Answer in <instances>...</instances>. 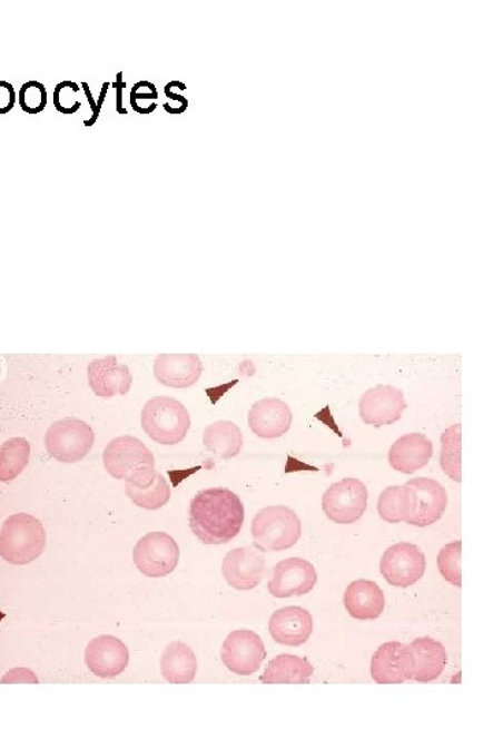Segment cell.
<instances>
[{"label":"cell","instance_id":"6da1fadb","mask_svg":"<svg viewBox=\"0 0 493 740\" xmlns=\"http://www.w3.org/2000/svg\"><path fill=\"white\" fill-rule=\"evenodd\" d=\"M245 506L234 491L209 489L195 495L189 507L194 535L207 546H221L240 534Z\"/></svg>","mask_w":493,"mask_h":740},{"label":"cell","instance_id":"7a4b0ae2","mask_svg":"<svg viewBox=\"0 0 493 740\" xmlns=\"http://www.w3.org/2000/svg\"><path fill=\"white\" fill-rule=\"evenodd\" d=\"M46 549L43 524L31 514L18 513L4 521L0 530V556L13 565L38 560Z\"/></svg>","mask_w":493,"mask_h":740},{"label":"cell","instance_id":"3957f363","mask_svg":"<svg viewBox=\"0 0 493 740\" xmlns=\"http://www.w3.org/2000/svg\"><path fill=\"white\" fill-rule=\"evenodd\" d=\"M141 426L154 442L175 446L186 440L191 428V416L181 402L169 396H156L142 408Z\"/></svg>","mask_w":493,"mask_h":740},{"label":"cell","instance_id":"277c9868","mask_svg":"<svg viewBox=\"0 0 493 740\" xmlns=\"http://www.w3.org/2000/svg\"><path fill=\"white\" fill-rule=\"evenodd\" d=\"M252 535L260 552H283L299 542L302 521L287 506L265 507L253 520Z\"/></svg>","mask_w":493,"mask_h":740},{"label":"cell","instance_id":"5b68a950","mask_svg":"<svg viewBox=\"0 0 493 740\" xmlns=\"http://www.w3.org/2000/svg\"><path fill=\"white\" fill-rule=\"evenodd\" d=\"M103 463L110 476L127 483L146 481L157 472L154 454L134 436L116 437L107 444Z\"/></svg>","mask_w":493,"mask_h":740},{"label":"cell","instance_id":"8992f818","mask_svg":"<svg viewBox=\"0 0 493 740\" xmlns=\"http://www.w3.org/2000/svg\"><path fill=\"white\" fill-rule=\"evenodd\" d=\"M46 448L59 463L71 464L85 460L95 443V434L87 423L63 418L53 423L46 434Z\"/></svg>","mask_w":493,"mask_h":740},{"label":"cell","instance_id":"52a82bcc","mask_svg":"<svg viewBox=\"0 0 493 740\" xmlns=\"http://www.w3.org/2000/svg\"><path fill=\"white\" fill-rule=\"evenodd\" d=\"M180 561V547L166 532H150L134 549V562L147 578L159 579L174 572Z\"/></svg>","mask_w":493,"mask_h":740},{"label":"cell","instance_id":"ba28073f","mask_svg":"<svg viewBox=\"0 0 493 740\" xmlns=\"http://www.w3.org/2000/svg\"><path fill=\"white\" fill-rule=\"evenodd\" d=\"M426 571V559L417 544L401 542L385 550L379 561L387 583L396 589H408L423 579Z\"/></svg>","mask_w":493,"mask_h":740},{"label":"cell","instance_id":"9c48e42d","mask_svg":"<svg viewBox=\"0 0 493 740\" xmlns=\"http://www.w3.org/2000/svg\"><path fill=\"white\" fill-rule=\"evenodd\" d=\"M367 496L369 494H367L366 485L358 478H343L325 491L324 513L336 524H354L366 512Z\"/></svg>","mask_w":493,"mask_h":740},{"label":"cell","instance_id":"30bf717a","mask_svg":"<svg viewBox=\"0 0 493 740\" xmlns=\"http://www.w3.org/2000/svg\"><path fill=\"white\" fill-rule=\"evenodd\" d=\"M266 659V649L258 633L237 630L225 639L221 650L224 665L239 677H252Z\"/></svg>","mask_w":493,"mask_h":740},{"label":"cell","instance_id":"8fae6325","mask_svg":"<svg viewBox=\"0 0 493 740\" xmlns=\"http://www.w3.org/2000/svg\"><path fill=\"white\" fill-rule=\"evenodd\" d=\"M407 680L430 683L442 677L447 665V651L433 638H417L403 648Z\"/></svg>","mask_w":493,"mask_h":740},{"label":"cell","instance_id":"7c38bea8","mask_svg":"<svg viewBox=\"0 0 493 740\" xmlns=\"http://www.w3.org/2000/svg\"><path fill=\"white\" fill-rule=\"evenodd\" d=\"M406 408L407 402L403 391L390 384H378L367 389L359 402L361 418L374 428L400 422Z\"/></svg>","mask_w":493,"mask_h":740},{"label":"cell","instance_id":"4fadbf2b","mask_svg":"<svg viewBox=\"0 0 493 740\" xmlns=\"http://www.w3.org/2000/svg\"><path fill=\"white\" fill-rule=\"evenodd\" d=\"M405 485L413 496L412 514L406 523L420 529L436 524L448 505V496L443 485L426 477L413 478Z\"/></svg>","mask_w":493,"mask_h":740},{"label":"cell","instance_id":"5bb4252c","mask_svg":"<svg viewBox=\"0 0 493 740\" xmlns=\"http://www.w3.org/2000/svg\"><path fill=\"white\" fill-rule=\"evenodd\" d=\"M266 572L260 550L253 546L230 550L223 562V574L231 589L249 591L258 588Z\"/></svg>","mask_w":493,"mask_h":740},{"label":"cell","instance_id":"9a60e30c","mask_svg":"<svg viewBox=\"0 0 493 740\" xmlns=\"http://www.w3.org/2000/svg\"><path fill=\"white\" fill-rule=\"evenodd\" d=\"M316 568L303 559H287L278 562L267 589L273 596L290 598L308 594L316 588Z\"/></svg>","mask_w":493,"mask_h":740},{"label":"cell","instance_id":"2e32d148","mask_svg":"<svg viewBox=\"0 0 493 740\" xmlns=\"http://www.w3.org/2000/svg\"><path fill=\"white\" fill-rule=\"evenodd\" d=\"M85 660L86 665L95 677L112 679L127 669L129 664V650L121 639L111 635H100L89 642Z\"/></svg>","mask_w":493,"mask_h":740},{"label":"cell","instance_id":"e0dca14e","mask_svg":"<svg viewBox=\"0 0 493 740\" xmlns=\"http://www.w3.org/2000/svg\"><path fill=\"white\" fill-rule=\"evenodd\" d=\"M293 412L284 401L265 398L254 404L248 412V426L260 440H277L290 430Z\"/></svg>","mask_w":493,"mask_h":740},{"label":"cell","instance_id":"ac0fdd59","mask_svg":"<svg viewBox=\"0 0 493 740\" xmlns=\"http://www.w3.org/2000/svg\"><path fill=\"white\" fill-rule=\"evenodd\" d=\"M89 387L102 398L127 395L132 387V373L127 365L118 363L115 355L95 359L88 366Z\"/></svg>","mask_w":493,"mask_h":740},{"label":"cell","instance_id":"d6986e66","mask_svg":"<svg viewBox=\"0 0 493 740\" xmlns=\"http://www.w3.org/2000/svg\"><path fill=\"white\" fill-rule=\"evenodd\" d=\"M269 631L275 642L282 647H302L312 637L313 615L300 606L278 609L272 614Z\"/></svg>","mask_w":493,"mask_h":740},{"label":"cell","instance_id":"ffe728a7","mask_svg":"<svg viewBox=\"0 0 493 740\" xmlns=\"http://www.w3.org/2000/svg\"><path fill=\"white\" fill-rule=\"evenodd\" d=\"M204 365L195 354H160L154 364V375L166 387L188 388L198 383Z\"/></svg>","mask_w":493,"mask_h":740},{"label":"cell","instance_id":"44dd1931","mask_svg":"<svg viewBox=\"0 0 493 740\" xmlns=\"http://www.w3.org/2000/svg\"><path fill=\"white\" fill-rule=\"evenodd\" d=\"M433 455V443L423 434L400 437L390 450L388 461L395 471L413 475L423 470Z\"/></svg>","mask_w":493,"mask_h":740},{"label":"cell","instance_id":"7402d4cb","mask_svg":"<svg viewBox=\"0 0 493 740\" xmlns=\"http://www.w3.org/2000/svg\"><path fill=\"white\" fill-rule=\"evenodd\" d=\"M344 606L355 620H376L385 609L384 592L377 583L371 582V580H355L344 594Z\"/></svg>","mask_w":493,"mask_h":740},{"label":"cell","instance_id":"603a6c76","mask_svg":"<svg viewBox=\"0 0 493 740\" xmlns=\"http://www.w3.org/2000/svg\"><path fill=\"white\" fill-rule=\"evenodd\" d=\"M314 673L312 662L294 654H280L269 662L260 682L265 684H306Z\"/></svg>","mask_w":493,"mask_h":740},{"label":"cell","instance_id":"cb8c5ba5","mask_svg":"<svg viewBox=\"0 0 493 740\" xmlns=\"http://www.w3.org/2000/svg\"><path fill=\"white\" fill-rule=\"evenodd\" d=\"M198 661L188 644L175 642L165 649L160 657V672L166 682L171 684H188L196 677Z\"/></svg>","mask_w":493,"mask_h":740},{"label":"cell","instance_id":"d4e9b609","mask_svg":"<svg viewBox=\"0 0 493 740\" xmlns=\"http://www.w3.org/2000/svg\"><path fill=\"white\" fill-rule=\"evenodd\" d=\"M403 644L388 642L382 644L372 659V678L378 684H402L406 682L405 655Z\"/></svg>","mask_w":493,"mask_h":740},{"label":"cell","instance_id":"484cf974","mask_svg":"<svg viewBox=\"0 0 493 740\" xmlns=\"http://www.w3.org/2000/svg\"><path fill=\"white\" fill-rule=\"evenodd\" d=\"M204 444L207 452L219 460H231L241 452L243 434L235 423L216 422L207 426L204 434Z\"/></svg>","mask_w":493,"mask_h":740},{"label":"cell","instance_id":"4316f807","mask_svg":"<svg viewBox=\"0 0 493 740\" xmlns=\"http://www.w3.org/2000/svg\"><path fill=\"white\" fill-rule=\"evenodd\" d=\"M125 493L136 506L146 509V511H158L170 500L169 484L158 472L148 481L125 484Z\"/></svg>","mask_w":493,"mask_h":740},{"label":"cell","instance_id":"83f0119b","mask_svg":"<svg viewBox=\"0 0 493 740\" xmlns=\"http://www.w3.org/2000/svg\"><path fill=\"white\" fill-rule=\"evenodd\" d=\"M413 496L406 485H392L379 494L377 511L379 517L390 524L405 523L412 514Z\"/></svg>","mask_w":493,"mask_h":740},{"label":"cell","instance_id":"f1b7e54d","mask_svg":"<svg viewBox=\"0 0 493 740\" xmlns=\"http://www.w3.org/2000/svg\"><path fill=\"white\" fill-rule=\"evenodd\" d=\"M31 446L23 437H14L0 447V482H13L26 470Z\"/></svg>","mask_w":493,"mask_h":740},{"label":"cell","instance_id":"f546056e","mask_svg":"<svg viewBox=\"0 0 493 740\" xmlns=\"http://www.w3.org/2000/svg\"><path fill=\"white\" fill-rule=\"evenodd\" d=\"M461 436L462 426L460 424L451 425L442 435V470L454 482H462L461 471Z\"/></svg>","mask_w":493,"mask_h":740},{"label":"cell","instance_id":"4dcf8cb0","mask_svg":"<svg viewBox=\"0 0 493 740\" xmlns=\"http://www.w3.org/2000/svg\"><path fill=\"white\" fill-rule=\"evenodd\" d=\"M461 555L462 542L454 541L445 544L437 556V568L445 582L459 589L462 588Z\"/></svg>","mask_w":493,"mask_h":740},{"label":"cell","instance_id":"1f68e13d","mask_svg":"<svg viewBox=\"0 0 493 740\" xmlns=\"http://www.w3.org/2000/svg\"><path fill=\"white\" fill-rule=\"evenodd\" d=\"M20 105L28 115H39L47 106V91L39 81H28L20 90Z\"/></svg>","mask_w":493,"mask_h":740},{"label":"cell","instance_id":"d6a6232c","mask_svg":"<svg viewBox=\"0 0 493 740\" xmlns=\"http://www.w3.org/2000/svg\"><path fill=\"white\" fill-rule=\"evenodd\" d=\"M157 99V88L150 81L136 82L132 92H130V103H132L134 110L139 112V115H150V112L156 110Z\"/></svg>","mask_w":493,"mask_h":740},{"label":"cell","instance_id":"836d02e7","mask_svg":"<svg viewBox=\"0 0 493 740\" xmlns=\"http://www.w3.org/2000/svg\"><path fill=\"white\" fill-rule=\"evenodd\" d=\"M80 88L73 81H62L56 87L53 91V105L56 109L62 115H75L81 108V102L77 99Z\"/></svg>","mask_w":493,"mask_h":740},{"label":"cell","instance_id":"e575fe53","mask_svg":"<svg viewBox=\"0 0 493 740\" xmlns=\"http://www.w3.org/2000/svg\"><path fill=\"white\" fill-rule=\"evenodd\" d=\"M16 105V91L8 81H0V115H8Z\"/></svg>","mask_w":493,"mask_h":740},{"label":"cell","instance_id":"d590c367","mask_svg":"<svg viewBox=\"0 0 493 740\" xmlns=\"http://www.w3.org/2000/svg\"><path fill=\"white\" fill-rule=\"evenodd\" d=\"M165 93L168 95L169 102L164 105L166 111L170 115H181V112L187 110V99L183 98L181 95H177L165 88Z\"/></svg>","mask_w":493,"mask_h":740},{"label":"cell","instance_id":"8d00e7d4","mask_svg":"<svg viewBox=\"0 0 493 740\" xmlns=\"http://www.w3.org/2000/svg\"><path fill=\"white\" fill-rule=\"evenodd\" d=\"M81 86H82V90H85V92L87 95L88 102H89V105L92 106V110H93V115H92L91 120L86 121L85 124H86V127H92L93 124L97 122L100 111L98 109L97 103H95V100L92 98L91 91H89V87H88L87 82H82Z\"/></svg>","mask_w":493,"mask_h":740},{"label":"cell","instance_id":"74e56055","mask_svg":"<svg viewBox=\"0 0 493 740\" xmlns=\"http://www.w3.org/2000/svg\"><path fill=\"white\" fill-rule=\"evenodd\" d=\"M115 87L117 88V111L120 112V115H128V111L125 110L122 106V88L125 87V82L122 81V73L117 75Z\"/></svg>","mask_w":493,"mask_h":740},{"label":"cell","instance_id":"f35d334b","mask_svg":"<svg viewBox=\"0 0 493 740\" xmlns=\"http://www.w3.org/2000/svg\"><path fill=\"white\" fill-rule=\"evenodd\" d=\"M109 87H110V82H105L103 90H102V92H100V99L98 100V103H97L99 111H100V108H102L103 100L106 98V93H107V91H109Z\"/></svg>","mask_w":493,"mask_h":740}]
</instances>
